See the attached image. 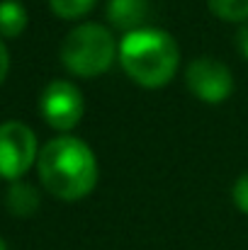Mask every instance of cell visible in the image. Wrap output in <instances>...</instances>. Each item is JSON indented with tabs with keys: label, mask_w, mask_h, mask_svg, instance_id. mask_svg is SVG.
<instances>
[{
	"label": "cell",
	"mask_w": 248,
	"mask_h": 250,
	"mask_svg": "<svg viewBox=\"0 0 248 250\" xmlns=\"http://www.w3.org/2000/svg\"><path fill=\"white\" fill-rule=\"evenodd\" d=\"M124 73L146 90H158L173 81L180 51L175 39L156 27H144L124 34L117 54Z\"/></svg>",
	"instance_id": "2"
},
{
	"label": "cell",
	"mask_w": 248,
	"mask_h": 250,
	"mask_svg": "<svg viewBox=\"0 0 248 250\" xmlns=\"http://www.w3.org/2000/svg\"><path fill=\"white\" fill-rule=\"evenodd\" d=\"M231 199H234V204L248 214V172L244 175H239V180L234 182V187H231Z\"/></svg>",
	"instance_id": "12"
},
{
	"label": "cell",
	"mask_w": 248,
	"mask_h": 250,
	"mask_svg": "<svg viewBox=\"0 0 248 250\" xmlns=\"http://www.w3.org/2000/svg\"><path fill=\"white\" fill-rule=\"evenodd\" d=\"M151 15V2L149 0H110L107 2V22L117 29L136 32L144 29L141 24Z\"/></svg>",
	"instance_id": "7"
},
{
	"label": "cell",
	"mask_w": 248,
	"mask_h": 250,
	"mask_svg": "<svg viewBox=\"0 0 248 250\" xmlns=\"http://www.w3.org/2000/svg\"><path fill=\"white\" fill-rule=\"evenodd\" d=\"M10 214L24 219V216H32L37 209H39V192L29 185V182H12L10 189H7V199H5Z\"/></svg>",
	"instance_id": "8"
},
{
	"label": "cell",
	"mask_w": 248,
	"mask_h": 250,
	"mask_svg": "<svg viewBox=\"0 0 248 250\" xmlns=\"http://www.w3.org/2000/svg\"><path fill=\"white\" fill-rule=\"evenodd\" d=\"M39 112L51 129L71 131L73 126H78L85 112L81 87L71 81H51L42 90Z\"/></svg>",
	"instance_id": "5"
},
{
	"label": "cell",
	"mask_w": 248,
	"mask_h": 250,
	"mask_svg": "<svg viewBox=\"0 0 248 250\" xmlns=\"http://www.w3.org/2000/svg\"><path fill=\"white\" fill-rule=\"evenodd\" d=\"M117 54L119 46L114 44L112 32L95 22L73 27L61 42V51H59L64 68L78 78L102 76L105 71L112 68Z\"/></svg>",
	"instance_id": "3"
},
{
	"label": "cell",
	"mask_w": 248,
	"mask_h": 250,
	"mask_svg": "<svg viewBox=\"0 0 248 250\" xmlns=\"http://www.w3.org/2000/svg\"><path fill=\"white\" fill-rule=\"evenodd\" d=\"M95 2L97 0H49V7L61 20H76V17L88 15L95 7Z\"/></svg>",
	"instance_id": "11"
},
{
	"label": "cell",
	"mask_w": 248,
	"mask_h": 250,
	"mask_svg": "<svg viewBox=\"0 0 248 250\" xmlns=\"http://www.w3.org/2000/svg\"><path fill=\"white\" fill-rule=\"evenodd\" d=\"M185 83L197 100L207 104H222L234 92V76L229 66L209 56H200L187 66Z\"/></svg>",
	"instance_id": "6"
},
{
	"label": "cell",
	"mask_w": 248,
	"mask_h": 250,
	"mask_svg": "<svg viewBox=\"0 0 248 250\" xmlns=\"http://www.w3.org/2000/svg\"><path fill=\"white\" fill-rule=\"evenodd\" d=\"M7 71H10V54H7V46L0 42V85L7 78Z\"/></svg>",
	"instance_id": "14"
},
{
	"label": "cell",
	"mask_w": 248,
	"mask_h": 250,
	"mask_svg": "<svg viewBox=\"0 0 248 250\" xmlns=\"http://www.w3.org/2000/svg\"><path fill=\"white\" fill-rule=\"evenodd\" d=\"M37 158L39 153H37L34 131L17 119L2 122L0 124V177L10 182L22 180V175L34 166Z\"/></svg>",
	"instance_id": "4"
},
{
	"label": "cell",
	"mask_w": 248,
	"mask_h": 250,
	"mask_svg": "<svg viewBox=\"0 0 248 250\" xmlns=\"http://www.w3.org/2000/svg\"><path fill=\"white\" fill-rule=\"evenodd\" d=\"M236 46H239V54L248 61V22H244L236 32Z\"/></svg>",
	"instance_id": "13"
},
{
	"label": "cell",
	"mask_w": 248,
	"mask_h": 250,
	"mask_svg": "<svg viewBox=\"0 0 248 250\" xmlns=\"http://www.w3.org/2000/svg\"><path fill=\"white\" fill-rule=\"evenodd\" d=\"M29 17L20 0H2L0 2V37H20L27 27Z\"/></svg>",
	"instance_id": "9"
},
{
	"label": "cell",
	"mask_w": 248,
	"mask_h": 250,
	"mask_svg": "<svg viewBox=\"0 0 248 250\" xmlns=\"http://www.w3.org/2000/svg\"><path fill=\"white\" fill-rule=\"evenodd\" d=\"M0 250H7V246H5V241L0 238Z\"/></svg>",
	"instance_id": "15"
},
{
	"label": "cell",
	"mask_w": 248,
	"mask_h": 250,
	"mask_svg": "<svg viewBox=\"0 0 248 250\" xmlns=\"http://www.w3.org/2000/svg\"><path fill=\"white\" fill-rule=\"evenodd\" d=\"M37 170L46 192L64 202H78L97 185V158L92 148L76 136L46 141L39 151Z\"/></svg>",
	"instance_id": "1"
},
{
	"label": "cell",
	"mask_w": 248,
	"mask_h": 250,
	"mask_svg": "<svg viewBox=\"0 0 248 250\" xmlns=\"http://www.w3.org/2000/svg\"><path fill=\"white\" fill-rule=\"evenodd\" d=\"M207 5L224 22H248V0H207Z\"/></svg>",
	"instance_id": "10"
}]
</instances>
